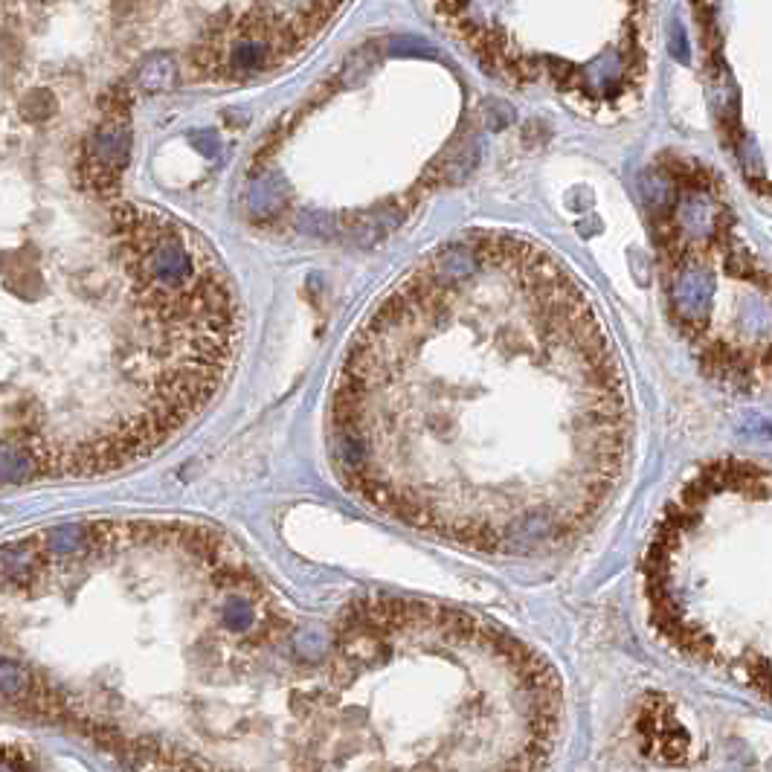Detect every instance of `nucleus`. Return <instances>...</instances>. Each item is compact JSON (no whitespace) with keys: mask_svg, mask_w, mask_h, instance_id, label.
<instances>
[{"mask_svg":"<svg viewBox=\"0 0 772 772\" xmlns=\"http://www.w3.org/2000/svg\"><path fill=\"white\" fill-rule=\"evenodd\" d=\"M131 154V128L119 117H111L96 128L88 140L82 160V180L96 195H111L119 189V175Z\"/></svg>","mask_w":772,"mask_h":772,"instance_id":"nucleus-1","label":"nucleus"},{"mask_svg":"<svg viewBox=\"0 0 772 772\" xmlns=\"http://www.w3.org/2000/svg\"><path fill=\"white\" fill-rule=\"evenodd\" d=\"M38 445H30L24 439L0 445V485H21L35 476H44Z\"/></svg>","mask_w":772,"mask_h":772,"instance_id":"nucleus-2","label":"nucleus"},{"mask_svg":"<svg viewBox=\"0 0 772 772\" xmlns=\"http://www.w3.org/2000/svg\"><path fill=\"white\" fill-rule=\"evenodd\" d=\"M178 82V64L169 53H151L149 59H143L137 70V85L149 93L169 90Z\"/></svg>","mask_w":772,"mask_h":772,"instance_id":"nucleus-3","label":"nucleus"},{"mask_svg":"<svg viewBox=\"0 0 772 772\" xmlns=\"http://www.w3.org/2000/svg\"><path fill=\"white\" fill-rule=\"evenodd\" d=\"M32 688V674L21 662L0 659V700H27Z\"/></svg>","mask_w":772,"mask_h":772,"instance_id":"nucleus-4","label":"nucleus"},{"mask_svg":"<svg viewBox=\"0 0 772 772\" xmlns=\"http://www.w3.org/2000/svg\"><path fill=\"white\" fill-rule=\"evenodd\" d=\"M53 108H56V105H53V99H50L44 90H35L30 99L24 102V114H27L30 119L50 117V114H53Z\"/></svg>","mask_w":772,"mask_h":772,"instance_id":"nucleus-5","label":"nucleus"}]
</instances>
